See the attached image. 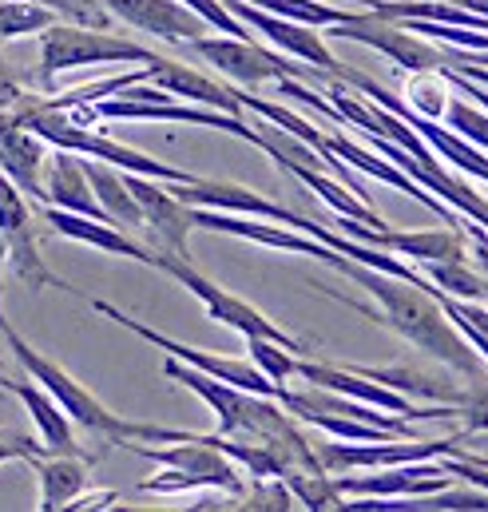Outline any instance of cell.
<instances>
[{
  "mask_svg": "<svg viewBox=\"0 0 488 512\" xmlns=\"http://www.w3.org/2000/svg\"><path fill=\"white\" fill-rule=\"evenodd\" d=\"M342 274H346L350 282L366 286L369 294L377 298V310H369L362 302H346V298H338V302L362 310L373 322H385V326L397 330L405 342H413L417 350H425L433 362L457 370L461 378H477V374H481L477 350H473V346L461 338V330L441 314V306H437V298H433L429 290H421V286H413V282H401V278H393V274H381V270H373V266H362V262H354V258L342 262Z\"/></svg>",
  "mask_w": 488,
  "mask_h": 512,
  "instance_id": "1",
  "label": "cell"
},
{
  "mask_svg": "<svg viewBox=\"0 0 488 512\" xmlns=\"http://www.w3.org/2000/svg\"><path fill=\"white\" fill-rule=\"evenodd\" d=\"M0 338L12 346L16 362L24 366V374L36 385H44L52 393V401L72 417V425L120 445V441H179L187 437V429H167V425H147V421H127L116 409H108L88 385H80V378H72L60 362H52L48 354H40L36 346H28L12 326L8 318H0Z\"/></svg>",
  "mask_w": 488,
  "mask_h": 512,
  "instance_id": "2",
  "label": "cell"
},
{
  "mask_svg": "<svg viewBox=\"0 0 488 512\" xmlns=\"http://www.w3.org/2000/svg\"><path fill=\"white\" fill-rule=\"evenodd\" d=\"M120 449L159 465V477H147L139 485V493H159V497H179V493H195V489H223L227 497L243 501L246 485L239 477V465L215 449L211 441H203V433H187L171 445H135L120 441Z\"/></svg>",
  "mask_w": 488,
  "mask_h": 512,
  "instance_id": "3",
  "label": "cell"
},
{
  "mask_svg": "<svg viewBox=\"0 0 488 512\" xmlns=\"http://www.w3.org/2000/svg\"><path fill=\"white\" fill-rule=\"evenodd\" d=\"M155 52L143 44H131L123 36H112L108 28H84V24H68V20H52L40 32V88L52 92L56 76L72 72V68H88V64H147Z\"/></svg>",
  "mask_w": 488,
  "mask_h": 512,
  "instance_id": "4",
  "label": "cell"
},
{
  "mask_svg": "<svg viewBox=\"0 0 488 512\" xmlns=\"http://www.w3.org/2000/svg\"><path fill=\"white\" fill-rule=\"evenodd\" d=\"M155 270H163V274H171L179 286H187V290L207 306V314H211L215 322L231 326L235 334H243V338H270V342H278V346H286V350H294V354L302 350V342H298L294 334H286L282 326H274V322H270L258 306H250L246 298L223 290V286L211 282L207 274H199V270L191 266V258H175V255L155 251Z\"/></svg>",
  "mask_w": 488,
  "mask_h": 512,
  "instance_id": "5",
  "label": "cell"
},
{
  "mask_svg": "<svg viewBox=\"0 0 488 512\" xmlns=\"http://www.w3.org/2000/svg\"><path fill=\"white\" fill-rule=\"evenodd\" d=\"M183 48H191L199 60H207L215 72H223L231 84L239 88H258V84H274L282 76H294V80H306V84H322V72L310 68V64H294V60H282L278 52H266L258 48L254 40H239V36H195L187 40Z\"/></svg>",
  "mask_w": 488,
  "mask_h": 512,
  "instance_id": "6",
  "label": "cell"
},
{
  "mask_svg": "<svg viewBox=\"0 0 488 512\" xmlns=\"http://www.w3.org/2000/svg\"><path fill=\"white\" fill-rule=\"evenodd\" d=\"M322 32H326L330 40L366 44L373 52L389 56L393 64H401L405 72H437V68L445 64V48H441V44H433V40L409 32L405 20L381 16V12H373V8H369V12H358V16L346 20V24H330V28H322Z\"/></svg>",
  "mask_w": 488,
  "mask_h": 512,
  "instance_id": "7",
  "label": "cell"
},
{
  "mask_svg": "<svg viewBox=\"0 0 488 512\" xmlns=\"http://www.w3.org/2000/svg\"><path fill=\"white\" fill-rule=\"evenodd\" d=\"M92 306H96V310H100L108 322H116V326H123V330L139 334L143 342L159 346L167 358H179V362H187V366L203 370L207 378H219V382H227V385H239V389H246V393L278 397V385L270 382V378H262L254 362H243V358H223V354H211V350H195V346H183V342H175V338H167V334H159V330L143 326L139 318L123 314L120 306H112V302H104V298H92Z\"/></svg>",
  "mask_w": 488,
  "mask_h": 512,
  "instance_id": "8",
  "label": "cell"
},
{
  "mask_svg": "<svg viewBox=\"0 0 488 512\" xmlns=\"http://www.w3.org/2000/svg\"><path fill=\"white\" fill-rule=\"evenodd\" d=\"M0 239H4V247H8V262L16 266V278H24L32 290L56 286V290L76 294L60 274L48 270V262L40 255V243H36L32 207H28V199L20 195V187H16L8 175H0Z\"/></svg>",
  "mask_w": 488,
  "mask_h": 512,
  "instance_id": "9",
  "label": "cell"
},
{
  "mask_svg": "<svg viewBox=\"0 0 488 512\" xmlns=\"http://www.w3.org/2000/svg\"><path fill=\"white\" fill-rule=\"evenodd\" d=\"M294 378H302V382H310V385H322V389H334V393H346V397L377 405V409H385V413L413 417V421H417V417H421V421H445V417H453V405H445V409H413V401H409L405 393L373 382V378L350 370V366H334V362H306V358H298Z\"/></svg>",
  "mask_w": 488,
  "mask_h": 512,
  "instance_id": "10",
  "label": "cell"
},
{
  "mask_svg": "<svg viewBox=\"0 0 488 512\" xmlns=\"http://www.w3.org/2000/svg\"><path fill=\"white\" fill-rule=\"evenodd\" d=\"M338 493L350 497H381V501H405V497H425L457 485L453 473H445L437 461H413V465H385L377 473H330Z\"/></svg>",
  "mask_w": 488,
  "mask_h": 512,
  "instance_id": "11",
  "label": "cell"
},
{
  "mask_svg": "<svg viewBox=\"0 0 488 512\" xmlns=\"http://www.w3.org/2000/svg\"><path fill=\"white\" fill-rule=\"evenodd\" d=\"M135 203H139V215H143V227L151 231V239L159 243L163 255L175 258H191L187 251V235H191V203L175 199L171 187L163 179H147V175H131L123 171Z\"/></svg>",
  "mask_w": 488,
  "mask_h": 512,
  "instance_id": "12",
  "label": "cell"
},
{
  "mask_svg": "<svg viewBox=\"0 0 488 512\" xmlns=\"http://www.w3.org/2000/svg\"><path fill=\"white\" fill-rule=\"evenodd\" d=\"M239 20H243L250 32H262L278 52H286V56H298V60H306L310 68H318V72H330V76H342V60L326 48V40H322V32L318 28H310V24H298V20H286V16H274V12H262V8H254V4H246V0H223Z\"/></svg>",
  "mask_w": 488,
  "mask_h": 512,
  "instance_id": "13",
  "label": "cell"
},
{
  "mask_svg": "<svg viewBox=\"0 0 488 512\" xmlns=\"http://www.w3.org/2000/svg\"><path fill=\"white\" fill-rule=\"evenodd\" d=\"M147 84L187 100V104H203V108H215V112H227V116H239L246 120V108L239 100V84H223V80H211L207 72L183 64V60H167V56H151L147 64Z\"/></svg>",
  "mask_w": 488,
  "mask_h": 512,
  "instance_id": "14",
  "label": "cell"
},
{
  "mask_svg": "<svg viewBox=\"0 0 488 512\" xmlns=\"http://www.w3.org/2000/svg\"><path fill=\"white\" fill-rule=\"evenodd\" d=\"M322 139H326V147H330V151H334V155H338L342 163H350V167H354L358 175H369V179H377V183H385V187H397L401 195L417 199L421 207H429V211H433L437 219H445L449 227L465 231V223H469V219H457V211H453V207H449L445 199H437L433 191H425V187H421L417 179H409V175H405L401 167H393V163H389L385 155H381V159H377V155H369L366 147H358V143H354L350 135H342V131H330V135L322 131Z\"/></svg>",
  "mask_w": 488,
  "mask_h": 512,
  "instance_id": "15",
  "label": "cell"
},
{
  "mask_svg": "<svg viewBox=\"0 0 488 512\" xmlns=\"http://www.w3.org/2000/svg\"><path fill=\"white\" fill-rule=\"evenodd\" d=\"M116 20L151 32L167 44H187L207 32V20H199L183 0H100Z\"/></svg>",
  "mask_w": 488,
  "mask_h": 512,
  "instance_id": "16",
  "label": "cell"
},
{
  "mask_svg": "<svg viewBox=\"0 0 488 512\" xmlns=\"http://www.w3.org/2000/svg\"><path fill=\"white\" fill-rule=\"evenodd\" d=\"M44 159H48V143L16 124L8 112H0V175H8L24 199L44 203Z\"/></svg>",
  "mask_w": 488,
  "mask_h": 512,
  "instance_id": "17",
  "label": "cell"
},
{
  "mask_svg": "<svg viewBox=\"0 0 488 512\" xmlns=\"http://www.w3.org/2000/svg\"><path fill=\"white\" fill-rule=\"evenodd\" d=\"M44 203L48 207H60V211H76V215H88V219H104V207L96 203L92 195V183H88V171L80 163L76 151H64V147H52L48 159H44ZM40 203V207H44Z\"/></svg>",
  "mask_w": 488,
  "mask_h": 512,
  "instance_id": "18",
  "label": "cell"
},
{
  "mask_svg": "<svg viewBox=\"0 0 488 512\" xmlns=\"http://www.w3.org/2000/svg\"><path fill=\"white\" fill-rule=\"evenodd\" d=\"M44 219H48V227L56 235H64L72 243H84V247H96L104 255H120V258H131V262H143V266H155V251H147L143 243H135L116 223L88 219V215H76V211H60V207H48V203H44Z\"/></svg>",
  "mask_w": 488,
  "mask_h": 512,
  "instance_id": "19",
  "label": "cell"
},
{
  "mask_svg": "<svg viewBox=\"0 0 488 512\" xmlns=\"http://www.w3.org/2000/svg\"><path fill=\"white\" fill-rule=\"evenodd\" d=\"M4 389L12 397L24 401L32 425H36V441L44 445V453H80V441H76V429H72V417L52 401V393L36 382H4Z\"/></svg>",
  "mask_w": 488,
  "mask_h": 512,
  "instance_id": "20",
  "label": "cell"
},
{
  "mask_svg": "<svg viewBox=\"0 0 488 512\" xmlns=\"http://www.w3.org/2000/svg\"><path fill=\"white\" fill-rule=\"evenodd\" d=\"M24 465L36 469L40 481V512H60L80 489H88V465L92 457L84 453H36Z\"/></svg>",
  "mask_w": 488,
  "mask_h": 512,
  "instance_id": "21",
  "label": "cell"
},
{
  "mask_svg": "<svg viewBox=\"0 0 488 512\" xmlns=\"http://www.w3.org/2000/svg\"><path fill=\"white\" fill-rule=\"evenodd\" d=\"M358 374H366L373 382L389 385L405 397H425V401H441V405H457L461 401V389L465 385L453 382V374H429V370H417L409 362H397V366H350Z\"/></svg>",
  "mask_w": 488,
  "mask_h": 512,
  "instance_id": "22",
  "label": "cell"
},
{
  "mask_svg": "<svg viewBox=\"0 0 488 512\" xmlns=\"http://www.w3.org/2000/svg\"><path fill=\"white\" fill-rule=\"evenodd\" d=\"M80 163L88 171L92 195L104 207L108 223H116L120 231H139L143 227V215H139V203H135V195H131V187H127L120 167H112L104 159H92V155H80Z\"/></svg>",
  "mask_w": 488,
  "mask_h": 512,
  "instance_id": "23",
  "label": "cell"
},
{
  "mask_svg": "<svg viewBox=\"0 0 488 512\" xmlns=\"http://www.w3.org/2000/svg\"><path fill=\"white\" fill-rule=\"evenodd\" d=\"M381 247L393 251L401 258H413V262H453V258H469L465 255V239L457 227H441V231H393L385 227L381 235Z\"/></svg>",
  "mask_w": 488,
  "mask_h": 512,
  "instance_id": "24",
  "label": "cell"
},
{
  "mask_svg": "<svg viewBox=\"0 0 488 512\" xmlns=\"http://www.w3.org/2000/svg\"><path fill=\"white\" fill-rule=\"evenodd\" d=\"M425 266V278L441 290V294H449V298H485L488 286L485 278L469 266V258H453V262H421Z\"/></svg>",
  "mask_w": 488,
  "mask_h": 512,
  "instance_id": "25",
  "label": "cell"
},
{
  "mask_svg": "<svg viewBox=\"0 0 488 512\" xmlns=\"http://www.w3.org/2000/svg\"><path fill=\"white\" fill-rule=\"evenodd\" d=\"M52 20H56V12L36 0H0V40L40 36Z\"/></svg>",
  "mask_w": 488,
  "mask_h": 512,
  "instance_id": "26",
  "label": "cell"
},
{
  "mask_svg": "<svg viewBox=\"0 0 488 512\" xmlns=\"http://www.w3.org/2000/svg\"><path fill=\"white\" fill-rule=\"evenodd\" d=\"M243 342H246V358L258 366L262 378H270L278 389L294 378V366H298V354L294 350H286V346H278L270 338H243Z\"/></svg>",
  "mask_w": 488,
  "mask_h": 512,
  "instance_id": "27",
  "label": "cell"
},
{
  "mask_svg": "<svg viewBox=\"0 0 488 512\" xmlns=\"http://www.w3.org/2000/svg\"><path fill=\"white\" fill-rule=\"evenodd\" d=\"M441 116H445V128H453L461 139H469L473 147L488 151V112L485 108H477L473 100H449Z\"/></svg>",
  "mask_w": 488,
  "mask_h": 512,
  "instance_id": "28",
  "label": "cell"
},
{
  "mask_svg": "<svg viewBox=\"0 0 488 512\" xmlns=\"http://www.w3.org/2000/svg\"><path fill=\"white\" fill-rule=\"evenodd\" d=\"M473 385L461 389V401L453 405V417L465 421V433H485L488 429V378L477 374L469 378Z\"/></svg>",
  "mask_w": 488,
  "mask_h": 512,
  "instance_id": "29",
  "label": "cell"
},
{
  "mask_svg": "<svg viewBox=\"0 0 488 512\" xmlns=\"http://www.w3.org/2000/svg\"><path fill=\"white\" fill-rule=\"evenodd\" d=\"M405 92H409V100H405V104H409V108H417L421 116H433V120H437V116L445 112V104H449V100H445V92L433 84V72H413V76H409V84H405Z\"/></svg>",
  "mask_w": 488,
  "mask_h": 512,
  "instance_id": "30",
  "label": "cell"
},
{
  "mask_svg": "<svg viewBox=\"0 0 488 512\" xmlns=\"http://www.w3.org/2000/svg\"><path fill=\"white\" fill-rule=\"evenodd\" d=\"M36 453H44L40 441L20 437V433H0V465H4V461H28V457H36Z\"/></svg>",
  "mask_w": 488,
  "mask_h": 512,
  "instance_id": "31",
  "label": "cell"
},
{
  "mask_svg": "<svg viewBox=\"0 0 488 512\" xmlns=\"http://www.w3.org/2000/svg\"><path fill=\"white\" fill-rule=\"evenodd\" d=\"M433 76H441L445 84H457L461 92H469V100H473L477 108H485V112H488V88H485V84H477V80L461 76V72H457V68H449V64H441V68H437Z\"/></svg>",
  "mask_w": 488,
  "mask_h": 512,
  "instance_id": "32",
  "label": "cell"
},
{
  "mask_svg": "<svg viewBox=\"0 0 488 512\" xmlns=\"http://www.w3.org/2000/svg\"><path fill=\"white\" fill-rule=\"evenodd\" d=\"M116 501H120V493H112V489H100V493H88V489H80V493H76V497H72V501H68V505H64V509H112V505H116Z\"/></svg>",
  "mask_w": 488,
  "mask_h": 512,
  "instance_id": "33",
  "label": "cell"
},
{
  "mask_svg": "<svg viewBox=\"0 0 488 512\" xmlns=\"http://www.w3.org/2000/svg\"><path fill=\"white\" fill-rule=\"evenodd\" d=\"M24 96H28V92H24V88H20V84L0 68V112H8L12 104H20Z\"/></svg>",
  "mask_w": 488,
  "mask_h": 512,
  "instance_id": "34",
  "label": "cell"
},
{
  "mask_svg": "<svg viewBox=\"0 0 488 512\" xmlns=\"http://www.w3.org/2000/svg\"><path fill=\"white\" fill-rule=\"evenodd\" d=\"M449 68H457L461 76H469V80H477V84H485V88H488V68H481V64H469V60H457V64H449Z\"/></svg>",
  "mask_w": 488,
  "mask_h": 512,
  "instance_id": "35",
  "label": "cell"
},
{
  "mask_svg": "<svg viewBox=\"0 0 488 512\" xmlns=\"http://www.w3.org/2000/svg\"><path fill=\"white\" fill-rule=\"evenodd\" d=\"M453 4H461V8H469V12H477V16L488 20V0H453Z\"/></svg>",
  "mask_w": 488,
  "mask_h": 512,
  "instance_id": "36",
  "label": "cell"
},
{
  "mask_svg": "<svg viewBox=\"0 0 488 512\" xmlns=\"http://www.w3.org/2000/svg\"><path fill=\"white\" fill-rule=\"evenodd\" d=\"M457 457H465V461H477V465H485V469H488V457H477V453H469V449H465V441L457 445Z\"/></svg>",
  "mask_w": 488,
  "mask_h": 512,
  "instance_id": "37",
  "label": "cell"
},
{
  "mask_svg": "<svg viewBox=\"0 0 488 512\" xmlns=\"http://www.w3.org/2000/svg\"><path fill=\"white\" fill-rule=\"evenodd\" d=\"M4 262H8V247H4V239H0V286H4ZM0 318H4V302H0Z\"/></svg>",
  "mask_w": 488,
  "mask_h": 512,
  "instance_id": "38",
  "label": "cell"
},
{
  "mask_svg": "<svg viewBox=\"0 0 488 512\" xmlns=\"http://www.w3.org/2000/svg\"><path fill=\"white\" fill-rule=\"evenodd\" d=\"M4 382H8V378H0V397H4V393H8V389H4Z\"/></svg>",
  "mask_w": 488,
  "mask_h": 512,
  "instance_id": "39",
  "label": "cell"
}]
</instances>
